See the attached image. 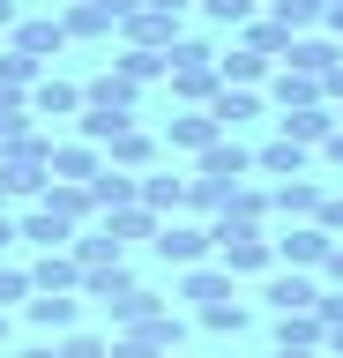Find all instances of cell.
Returning a JSON list of instances; mask_svg holds the SVG:
<instances>
[{"mask_svg":"<svg viewBox=\"0 0 343 358\" xmlns=\"http://www.w3.org/2000/svg\"><path fill=\"white\" fill-rule=\"evenodd\" d=\"M231 187H217V179H187V201H180V217H217L224 209Z\"/></svg>","mask_w":343,"mask_h":358,"instance_id":"cell-42","label":"cell"},{"mask_svg":"<svg viewBox=\"0 0 343 358\" xmlns=\"http://www.w3.org/2000/svg\"><path fill=\"white\" fill-rule=\"evenodd\" d=\"M0 209H8V187H0Z\"/></svg>","mask_w":343,"mask_h":358,"instance_id":"cell-60","label":"cell"},{"mask_svg":"<svg viewBox=\"0 0 343 358\" xmlns=\"http://www.w3.org/2000/svg\"><path fill=\"white\" fill-rule=\"evenodd\" d=\"M224 358H231V351H224Z\"/></svg>","mask_w":343,"mask_h":358,"instance_id":"cell-64","label":"cell"},{"mask_svg":"<svg viewBox=\"0 0 343 358\" xmlns=\"http://www.w3.org/2000/svg\"><path fill=\"white\" fill-rule=\"evenodd\" d=\"M105 8H112V22H127V15L142 8V0H105Z\"/></svg>","mask_w":343,"mask_h":358,"instance_id":"cell-55","label":"cell"},{"mask_svg":"<svg viewBox=\"0 0 343 358\" xmlns=\"http://www.w3.org/2000/svg\"><path fill=\"white\" fill-rule=\"evenodd\" d=\"M321 157H328V164H336V172H343V127L328 134V142H321Z\"/></svg>","mask_w":343,"mask_h":358,"instance_id":"cell-52","label":"cell"},{"mask_svg":"<svg viewBox=\"0 0 343 358\" xmlns=\"http://www.w3.org/2000/svg\"><path fill=\"white\" fill-rule=\"evenodd\" d=\"M0 164H8V142H0Z\"/></svg>","mask_w":343,"mask_h":358,"instance_id":"cell-61","label":"cell"},{"mask_svg":"<svg viewBox=\"0 0 343 358\" xmlns=\"http://www.w3.org/2000/svg\"><path fill=\"white\" fill-rule=\"evenodd\" d=\"M15 231H23L30 246H45V254H52V246H75V224H60V217L45 209V201H30L23 217H15Z\"/></svg>","mask_w":343,"mask_h":358,"instance_id":"cell-27","label":"cell"},{"mask_svg":"<svg viewBox=\"0 0 343 358\" xmlns=\"http://www.w3.org/2000/svg\"><path fill=\"white\" fill-rule=\"evenodd\" d=\"M202 15L217 22V30H247V22L261 15V0H202Z\"/></svg>","mask_w":343,"mask_h":358,"instance_id":"cell-43","label":"cell"},{"mask_svg":"<svg viewBox=\"0 0 343 358\" xmlns=\"http://www.w3.org/2000/svg\"><path fill=\"white\" fill-rule=\"evenodd\" d=\"M231 284H239V276H231L224 262H194V268H180V299H194V313L217 306V299H231Z\"/></svg>","mask_w":343,"mask_h":358,"instance_id":"cell-18","label":"cell"},{"mask_svg":"<svg viewBox=\"0 0 343 358\" xmlns=\"http://www.w3.org/2000/svg\"><path fill=\"white\" fill-rule=\"evenodd\" d=\"M15 22H23V8H15V0H0V30H15Z\"/></svg>","mask_w":343,"mask_h":358,"instance_id":"cell-54","label":"cell"},{"mask_svg":"<svg viewBox=\"0 0 343 358\" xmlns=\"http://www.w3.org/2000/svg\"><path fill=\"white\" fill-rule=\"evenodd\" d=\"M217 75H224V90H261L276 75V60H261V52H247V45H231V52H217Z\"/></svg>","mask_w":343,"mask_h":358,"instance_id":"cell-25","label":"cell"},{"mask_svg":"<svg viewBox=\"0 0 343 358\" xmlns=\"http://www.w3.org/2000/svg\"><path fill=\"white\" fill-rule=\"evenodd\" d=\"M269 358H328V351H269Z\"/></svg>","mask_w":343,"mask_h":358,"instance_id":"cell-57","label":"cell"},{"mask_svg":"<svg viewBox=\"0 0 343 358\" xmlns=\"http://www.w3.org/2000/svg\"><path fill=\"white\" fill-rule=\"evenodd\" d=\"M321 30H328V38L343 45V0H336V8H328V15H321Z\"/></svg>","mask_w":343,"mask_h":358,"instance_id":"cell-51","label":"cell"},{"mask_svg":"<svg viewBox=\"0 0 343 358\" xmlns=\"http://www.w3.org/2000/svg\"><path fill=\"white\" fill-rule=\"evenodd\" d=\"M142 8H164V15H187V8H202V0H142Z\"/></svg>","mask_w":343,"mask_h":358,"instance_id":"cell-53","label":"cell"},{"mask_svg":"<svg viewBox=\"0 0 343 358\" xmlns=\"http://www.w3.org/2000/svg\"><path fill=\"white\" fill-rule=\"evenodd\" d=\"M15 239H23V231H15V209H0V254H8Z\"/></svg>","mask_w":343,"mask_h":358,"instance_id":"cell-49","label":"cell"},{"mask_svg":"<svg viewBox=\"0 0 343 358\" xmlns=\"http://www.w3.org/2000/svg\"><path fill=\"white\" fill-rule=\"evenodd\" d=\"M82 112V83H68V75H38V90H30V120H75Z\"/></svg>","mask_w":343,"mask_h":358,"instance_id":"cell-14","label":"cell"},{"mask_svg":"<svg viewBox=\"0 0 343 358\" xmlns=\"http://www.w3.org/2000/svg\"><path fill=\"white\" fill-rule=\"evenodd\" d=\"M306 164H314V150L291 142V134H269V142L254 150V172L261 179H306Z\"/></svg>","mask_w":343,"mask_h":358,"instance_id":"cell-13","label":"cell"},{"mask_svg":"<svg viewBox=\"0 0 343 358\" xmlns=\"http://www.w3.org/2000/svg\"><path fill=\"white\" fill-rule=\"evenodd\" d=\"M60 358H112V343L90 336V329H68V336H60Z\"/></svg>","mask_w":343,"mask_h":358,"instance_id":"cell-45","label":"cell"},{"mask_svg":"<svg viewBox=\"0 0 343 358\" xmlns=\"http://www.w3.org/2000/svg\"><path fill=\"white\" fill-rule=\"evenodd\" d=\"M180 201H187V179L180 172H142V209H157V217H180Z\"/></svg>","mask_w":343,"mask_h":358,"instance_id":"cell-31","label":"cell"},{"mask_svg":"<svg viewBox=\"0 0 343 358\" xmlns=\"http://www.w3.org/2000/svg\"><path fill=\"white\" fill-rule=\"evenodd\" d=\"M82 105H97V112H135L142 105V83H135V75H119V67H105V75L82 83Z\"/></svg>","mask_w":343,"mask_h":358,"instance_id":"cell-17","label":"cell"},{"mask_svg":"<svg viewBox=\"0 0 343 358\" xmlns=\"http://www.w3.org/2000/svg\"><path fill=\"white\" fill-rule=\"evenodd\" d=\"M276 351H328V329H321V313H276Z\"/></svg>","mask_w":343,"mask_h":358,"instance_id":"cell-26","label":"cell"},{"mask_svg":"<svg viewBox=\"0 0 343 358\" xmlns=\"http://www.w3.org/2000/svg\"><path fill=\"white\" fill-rule=\"evenodd\" d=\"M314 299H321L314 268H269V276H261V306L269 313H306Z\"/></svg>","mask_w":343,"mask_h":358,"instance_id":"cell-5","label":"cell"},{"mask_svg":"<svg viewBox=\"0 0 343 358\" xmlns=\"http://www.w3.org/2000/svg\"><path fill=\"white\" fill-rule=\"evenodd\" d=\"M247 172H254V150L239 142V134H217V142L194 157V179H217V187H239Z\"/></svg>","mask_w":343,"mask_h":358,"instance_id":"cell-6","label":"cell"},{"mask_svg":"<svg viewBox=\"0 0 343 358\" xmlns=\"http://www.w3.org/2000/svg\"><path fill=\"white\" fill-rule=\"evenodd\" d=\"M314 313H321V329H343V291H321Z\"/></svg>","mask_w":343,"mask_h":358,"instance_id":"cell-47","label":"cell"},{"mask_svg":"<svg viewBox=\"0 0 343 358\" xmlns=\"http://www.w3.org/2000/svg\"><path fill=\"white\" fill-rule=\"evenodd\" d=\"M149 254H157V262H172V268H194V262H217V239H209L202 217H164L157 239H149Z\"/></svg>","mask_w":343,"mask_h":358,"instance_id":"cell-4","label":"cell"},{"mask_svg":"<svg viewBox=\"0 0 343 358\" xmlns=\"http://www.w3.org/2000/svg\"><path fill=\"white\" fill-rule=\"evenodd\" d=\"M321 194H328L321 179H276V187H269V201H276V217H284V224H306L321 209Z\"/></svg>","mask_w":343,"mask_h":358,"instance_id":"cell-23","label":"cell"},{"mask_svg":"<svg viewBox=\"0 0 343 358\" xmlns=\"http://www.w3.org/2000/svg\"><path fill=\"white\" fill-rule=\"evenodd\" d=\"M60 30H68V45H75V38H112L119 22H112L105 0H75V8H60Z\"/></svg>","mask_w":343,"mask_h":358,"instance_id":"cell-29","label":"cell"},{"mask_svg":"<svg viewBox=\"0 0 343 358\" xmlns=\"http://www.w3.org/2000/svg\"><path fill=\"white\" fill-rule=\"evenodd\" d=\"M30 329H45V336H68L75 321H82V291H30Z\"/></svg>","mask_w":343,"mask_h":358,"instance_id":"cell-11","label":"cell"},{"mask_svg":"<svg viewBox=\"0 0 343 358\" xmlns=\"http://www.w3.org/2000/svg\"><path fill=\"white\" fill-rule=\"evenodd\" d=\"M276 134H291V142L321 150V142L336 134V105H298V112H276Z\"/></svg>","mask_w":343,"mask_h":358,"instance_id":"cell-19","label":"cell"},{"mask_svg":"<svg viewBox=\"0 0 343 358\" xmlns=\"http://www.w3.org/2000/svg\"><path fill=\"white\" fill-rule=\"evenodd\" d=\"M8 45H15V52H30V60L45 67V60H60V52H68V30H60V15H23L15 30H8Z\"/></svg>","mask_w":343,"mask_h":358,"instance_id":"cell-9","label":"cell"},{"mask_svg":"<svg viewBox=\"0 0 343 358\" xmlns=\"http://www.w3.org/2000/svg\"><path fill=\"white\" fill-rule=\"evenodd\" d=\"M209 239H217V262L231 276H269L276 268V239L261 224H231V217H209Z\"/></svg>","mask_w":343,"mask_h":358,"instance_id":"cell-2","label":"cell"},{"mask_svg":"<svg viewBox=\"0 0 343 358\" xmlns=\"http://www.w3.org/2000/svg\"><path fill=\"white\" fill-rule=\"evenodd\" d=\"M157 134L142 127V120H127V127L112 134V142H105V164H119V172H149V164H157Z\"/></svg>","mask_w":343,"mask_h":358,"instance_id":"cell-12","label":"cell"},{"mask_svg":"<svg viewBox=\"0 0 343 358\" xmlns=\"http://www.w3.org/2000/svg\"><path fill=\"white\" fill-rule=\"evenodd\" d=\"M0 343H8V313H0Z\"/></svg>","mask_w":343,"mask_h":358,"instance_id":"cell-58","label":"cell"},{"mask_svg":"<svg viewBox=\"0 0 343 358\" xmlns=\"http://www.w3.org/2000/svg\"><path fill=\"white\" fill-rule=\"evenodd\" d=\"M97 172H105V150H97V142H82V134L52 142V179H75V187H90Z\"/></svg>","mask_w":343,"mask_h":358,"instance_id":"cell-15","label":"cell"},{"mask_svg":"<svg viewBox=\"0 0 343 358\" xmlns=\"http://www.w3.org/2000/svg\"><path fill=\"white\" fill-rule=\"evenodd\" d=\"M247 321H254V306L239 299V291H231V299H217V306H202V329H209V336H231V343L247 336Z\"/></svg>","mask_w":343,"mask_h":358,"instance_id":"cell-35","label":"cell"},{"mask_svg":"<svg viewBox=\"0 0 343 358\" xmlns=\"http://www.w3.org/2000/svg\"><path fill=\"white\" fill-rule=\"evenodd\" d=\"M52 209L60 224H75V231H90L97 224V201H90V187H75V179H45V194H38Z\"/></svg>","mask_w":343,"mask_h":358,"instance_id":"cell-16","label":"cell"},{"mask_svg":"<svg viewBox=\"0 0 343 358\" xmlns=\"http://www.w3.org/2000/svg\"><path fill=\"white\" fill-rule=\"evenodd\" d=\"M269 97H276V112H298V105H328L321 75H298V67H276V75H269Z\"/></svg>","mask_w":343,"mask_h":358,"instance_id":"cell-24","label":"cell"},{"mask_svg":"<svg viewBox=\"0 0 343 358\" xmlns=\"http://www.w3.org/2000/svg\"><path fill=\"white\" fill-rule=\"evenodd\" d=\"M328 246H336V239H328L314 217H306V224H284V239H276V268H321V262H328Z\"/></svg>","mask_w":343,"mask_h":358,"instance_id":"cell-8","label":"cell"},{"mask_svg":"<svg viewBox=\"0 0 343 358\" xmlns=\"http://www.w3.org/2000/svg\"><path fill=\"white\" fill-rule=\"evenodd\" d=\"M187 343V321L172 306L149 313V321H135V329H112V358H172Z\"/></svg>","mask_w":343,"mask_h":358,"instance_id":"cell-3","label":"cell"},{"mask_svg":"<svg viewBox=\"0 0 343 358\" xmlns=\"http://www.w3.org/2000/svg\"><path fill=\"white\" fill-rule=\"evenodd\" d=\"M217 134H224V127L209 120V105H180L172 120H164V134H157V142H164V150H187V157H202L209 142H217Z\"/></svg>","mask_w":343,"mask_h":358,"instance_id":"cell-7","label":"cell"},{"mask_svg":"<svg viewBox=\"0 0 343 358\" xmlns=\"http://www.w3.org/2000/svg\"><path fill=\"white\" fill-rule=\"evenodd\" d=\"M217 217H231V224H269V217H276V201H269V187L239 179V187L224 194V209H217Z\"/></svg>","mask_w":343,"mask_h":358,"instance_id":"cell-30","label":"cell"},{"mask_svg":"<svg viewBox=\"0 0 343 358\" xmlns=\"http://www.w3.org/2000/svg\"><path fill=\"white\" fill-rule=\"evenodd\" d=\"M336 60H343V45L328 38V30H306V38H291V52H284L276 67H298V75H328Z\"/></svg>","mask_w":343,"mask_h":358,"instance_id":"cell-22","label":"cell"},{"mask_svg":"<svg viewBox=\"0 0 343 358\" xmlns=\"http://www.w3.org/2000/svg\"><path fill=\"white\" fill-rule=\"evenodd\" d=\"M164 83H172V105H209V97L224 90V75H217V45H209V38H180Z\"/></svg>","mask_w":343,"mask_h":358,"instance_id":"cell-1","label":"cell"},{"mask_svg":"<svg viewBox=\"0 0 343 358\" xmlns=\"http://www.w3.org/2000/svg\"><path fill=\"white\" fill-rule=\"evenodd\" d=\"M90 201H97V217L135 209V201H142V172H119V164H105V172L90 179Z\"/></svg>","mask_w":343,"mask_h":358,"instance_id":"cell-21","label":"cell"},{"mask_svg":"<svg viewBox=\"0 0 343 358\" xmlns=\"http://www.w3.org/2000/svg\"><path fill=\"white\" fill-rule=\"evenodd\" d=\"M328 358H343V329H328Z\"/></svg>","mask_w":343,"mask_h":358,"instance_id":"cell-56","label":"cell"},{"mask_svg":"<svg viewBox=\"0 0 343 358\" xmlns=\"http://www.w3.org/2000/svg\"><path fill=\"white\" fill-rule=\"evenodd\" d=\"M38 75H45V67L30 60V52H15V45L0 52V90H15V97H30V90H38Z\"/></svg>","mask_w":343,"mask_h":358,"instance_id":"cell-40","label":"cell"},{"mask_svg":"<svg viewBox=\"0 0 343 358\" xmlns=\"http://www.w3.org/2000/svg\"><path fill=\"white\" fill-rule=\"evenodd\" d=\"M261 15H276L291 38H306V30H321V0H261Z\"/></svg>","mask_w":343,"mask_h":358,"instance_id":"cell-38","label":"cell"},{"mask_svg":"<svg viewBox=\"0 0 343 358\" xmlns=\"http://www.w3.org/2000/svg\"><path fill=\"white\" fill-rule=\"evenodd\" d=\"M336 127H343V105H336Z\"/></svg>","mask_w":343,"mask_h":358,"instance_id":"cell-63","label":"cell"},{"mask_svg":"<svg viewBox=\"0 0 343 358\" xmlns=\"http://www.w3.org/2000/svg\"><path fill=\"white\" fill-rule=\"evenodd\" d=\"M30 291H82V262H75V246H52L30 262Z\"/></svg>","mask_w":343,"mask_h":358,"instance_id":"cell-20","label":"cell"},{"mask_svg":"<svg viewBox=\"0 0 343 358\" xmlns=\"http://www.w3.org/2000/svg\"><path fill=\"white\" fill-rule=\"evenodd\" d=\"M314 224H321V231H328V239H343V187H336V194H321Z\"/></svg>","mask_w":343,"mask_h":358,"instance_id":"cell-46","label":"cell"},{"mask_svg":"<svg viewBox=\"0 0 343 358\" xmlns=\"http://www.w3.org/2000/svg\"><path fill=\"white\" fill-rule=\"evenodd\" d=\"M127 120H135V112H97V105H82V112H75V134H82V142H97V150H105V142H112V134L127 127Z\"/></svg>","mask_w":343,"mask_h":358,"instance_id":"cell-39","label":"cell"},{"mask_svg":"<svg viewBox=\"0 0 343 358\" xmlns=\"http://www.w3.org/2000/svg\"><path fill=\"white\" fill-rule=\"evenodd\" d=\"M52 8H75V0H52Z\"/></svg>","mask_w":343,"mask_h":358,"instance_id":"cell-62","label":"cell"},{"mask_svg":"<svg viewBox=\"0 0 343 358\" xmlns=\"http://www.w3.org/2000/svg\"><path fill=\"white\" fill-rule=\"evenodd\" d=\"M8 306H30V268H15V262H0V313Z\"/></svg>","mask_w":343,"mask_h":358,"instance_id":"cell-44","label":"cell"},{"mask_svg":"<svg viewBox=\"0 0 343 358\" xmlns=\"http://www.w3.org/2000/svg\"><path fill=\"white\" fill-rule=\"evenodd\" d=\"M135 291V268L112 262V268H82V299H97V306H112V299H127Z\"/></svg>","mask_w":343,"mask_h":358,"instance_id":"cell-33","label":"cell"},{"mask_svg":"<svg viewBox=\"0 0 343 358\" xmlns=\"http://www.w3.org/2000/svg\"><path fill=\"white\" fill-rule=\"evenodd\" d=\"M209 120L224 134H239L247 120H261V90H217V97H209Z\"/></svg>","mask_w":343,"mask_h":358,"instance_id":"cell-28","label":"cell"},{"mask_svg":"<svg viewBox=\"0 0 343 358\" xmlns=\"http://www.w3.org/2000/svg\"><path fill=\"white\" fill-rule=\"evenodd\" d=\"M239 45H247V52H261V60H284V52H291V30H284L276 15H254L247 30H239Z\"/></svg>","mask_w":343,"mask_h":358,"instance_id":"cell-34","label":"cell"},{"mask_svg":"<svg viewBox=\"0 0 343 358\" xmlns=\"http://www.w3.org/2000/svg\"><path fill=\"white\" fill-rule=\"evenodd\" d=\"M119 254H127V246H119L112 231H105V224H90V231H75V262H82V268H112Z\"/></svg>","mask_w":343,"mask_h":358,"instance_id":"cell-36","label":"cell"},{"mask_svg":"<svg viewBox=\"0 0 343 358\" xmlns=\"http://www.w3.org/2000/svg\"><path fill=\"white\" fill-rule=\"evenodd\" d=\"M119 75H135V83H157V75H172V52H142V45H119Z\"/></svg>","mask_w":343,"mask_h":358,"instance_id":"cell-41","label":"cell"},{"mask_svg":"<svg viewBox=\"0 0 343 358\" xmlns=\"http://www.w3.org/2000/svg\"><path fill=\"white\" fill-rule=\"evenodd\" d=\"M119 45H142V52H172V45H180V15H164V8H135V15L119 22Z\"/></svg>","mask_w":343,"mask_h":358,"instance_id":"cell-10","label":"cell"},{"mask_svg":"<svg viewBox=\"0 0 343 358\" xmlns=\"http://www.w3.org/2000/svg\"><path fill=\"white\" fill-rule=\"evenodd\" d=\"M164 306H172V299H157L149 284H135L127 299H112L105 313H112V329H135V321H149V313H164Z\"/></svg>","mask_w":343,"mask_h":358,"instance_id":"cell-37","label":"cell"},{"mask_svg":"<svg viewBox=\"0 0 343 358\" xmlns=\"http://www.w3.org/2000/svg\"><path fill=\"white\" fill-rule=\"evenodd\" d=\"M328 8H336V0H321V15H328Z\"/></svg>","mask_w":343,"mask_h":358,"instance_id":"cell-59","label":"cell"},{"mask_svg":"<svg viewBox=\"0 0 343 358\" xmlns=\"http://www.w3.org/2000/svg\"><path fill=\"white\" fill-rule=\"evenodd\" d=\"M321 276H328V284H336V291H343V239H336V246H328V262H321Z\"/></svg>","mask_w":343,"mask_h":358,"instance_id":"cell-48","label":"cell"},{"mask_svg":"<svg viewBox=\"0 0 343 358\" xmlns=\"http://www.w3.org/2000/svg\"><path fill=\"white\" fill-rule=\"evenodd\" d=\"M15 358H60V336H52V343H23Z\"/></svg>","mask_w":343,"mask_h":358,"instance_id":"cell-50","label":"cell"},{"mask_svg":"<svg viewBox=\"0 0 343 358\" xmlns=\"http://www.w3.org/2000/svg\"><path fill=\"white\" fill-rule=\"evenodd\" d=\"M97 224H105V231H112L119 246H135V239L149 246V239H157V224H164V217H157V209H142V201H135V209H112V217H97Z\"/></svg>","mask_w":343,"mask_h":358,"instance_id":"cell-32","label":"cell"}]
</instances>
